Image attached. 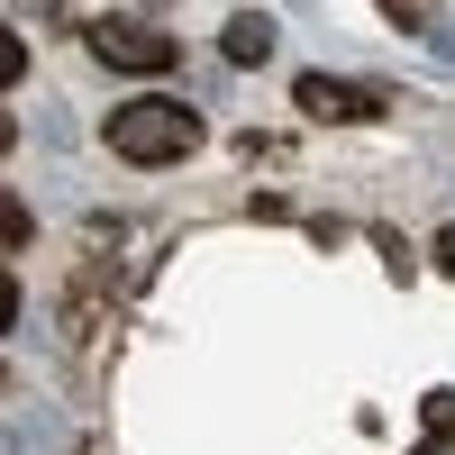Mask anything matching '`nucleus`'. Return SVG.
I'll use <instances>...</instances> for the list:
<instances>
[{
    "label": "nucleus",
    "instance_id": "f257e3e1",
    "mask_svg": "<svg viewBox=\"0 0 455 455\" xmlns=\"http://www.w3.org/2000/svg\"><path fill=\"white\" fill-rule=\"evenodd\" d=\"M100 137H109V156H119V164H182V156L201 146V119H192L182 100L146 92V100H119V109H109Z\"/></svg>",
    "mask_w": 455,
    "mask_h": 455
},
{
    "label": "nucleus",
    "instance_id": "f03ea898",
    "mask_svg": "<svg viewBox=\"0 0 455 455\" xmlns=\"http://www.w3.org/2000/svg\"><path fill=\"white\" fill-rule=\"evenodd\" d=\"M83 36H92V55H100V64H119V73H164V64H173V36H164V28H146V19H119V10L92 19Z\"/></svg>",
    "mask_w": 455,
    "mask_h": 455
},
{
    "label": "nucleus",
    "instance_id": "7ed1b4c3",
    "mask_svg": "<svg viewBox=\"0 0 455 455\" xmlns=\"http://www.w3.org/2000/svg\"><path fill=\"white\" fill-rule=\"evenodd\" d=\"M300 109H310V119H373V109H383V92L373 83H337V73H300Z\"/></svg>",
    "mask_w": 455,
    "mask_h": 455
},
{
    "label": "nucleus",
    "instance_id": "20e7f679",
    "mask_svg": "<svg viewBox=\"0 0 455 455\" xmlns=\"http://www.w3.org/2000/svg\"><path fill=\"white\" fill-rule=\"evenodd\" d=\"M264 55H274V19H228V64H264Z\"/></svg>",
    "mask_w": 455,
    "mask_h": 455
},
{
    "label": "nucleus",
    "instance_id": "39448f33",
    "mask_svg": "<svg viewBox=\"0 0 455 455\" xmlns=\"http://www.w3.org/2000/svg\"><path fill=\"white\" fill-rule=\"evenodd\" d=\"M437 264H446V274H455V219L437 228Z\"/></svg>",
    "mask_w": 455,
    "mask_h": 455
},
{
    "label": "nucleus",
    "instance_id": "423d86ee",
    "mask_svg": "<svg viewBox=\"0 0 455 455\" xmlns=\"http://www.w3.org/2000/svg\"><path fill=\"white\" fill-rule=\"evenodd\" d=\"M419 455H455V437H428V446H419Z\"/></svg>",
    "mask_w": 455,
    "mask_h": 455
}]
</instances>
